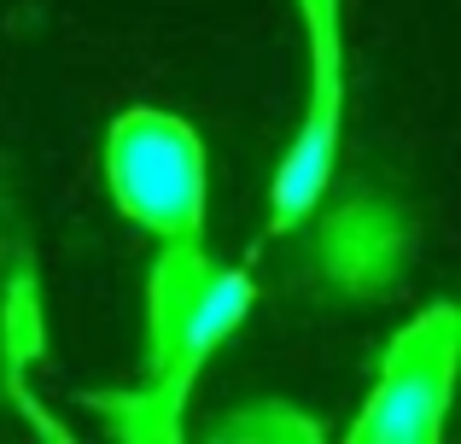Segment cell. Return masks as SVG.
<instances>
[{"instance_id":"3","label":"cell","mask_w":461,"mask_h":444,"mask_svg":"<svg viewBox=\"0 0 461 444\" xmlns=\"http://www.w3.org/2000/svg\"><path fill=\"white\" fill-rule=\"evenodd\" d=\"M310 35V105L298 140L286 147L281 170L269 187V228L286 234L321 205L327 182L339 164V129H345V23H339V0H298Z\"/></svg>"},{"instance_id":"4","label":"cell","mask_w":461,"mask_h":444,"mask_svg":"<svg viewBox=\"0 0 461 444\" xmlns=\"http://www.w3.org/2000/svg\"><path fill=\"white\" fill-rule=\"evenodd\" d=\"M456 380V310L432 304L385 345L380 380H374L362 415L350 421L357 444H427L444 433Z\"/></svg>"},{"instance_id":"2","label":"cell","mask_w":461,"mask_h":444,"mask_svg":"<svg viewBox=\"0 0 461 444\" xmlns=\"http://www.w3.org/2000/svg\"><path fill=\"white\" fill-rule=\"evenodd\" d=\"M105 182L129 222L158 240L204 234V147L193 123L135 105L105 135Z\"/></svg>"},{"instance_id":"1","label":"cell","mask_w":461,"mask_h":444,"mask_svg":"<svg viewBox=\"0 0 461 444\" xmlns=\"http://www.w3.org/2000/svg\"><path fill=\"white\" fill-rule=\"evenodd\" d=\"M147 310H152V386L140 392L129 410L158 415L152 439H169L176 433L169 415H181V403H187L199 368L211 363V351L246 322L251 281L240 269L211 263L199 240H169V251L152 269Z\"/></svg>"}]
</instances>
